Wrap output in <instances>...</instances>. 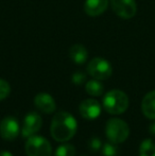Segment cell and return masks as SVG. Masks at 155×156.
<instances>
[{
  "instance_id": "21",
  "label": "cell",
  "mask_w": 155,
  "mask_h": 156,
  "mask_svg": "<svg viewBox=\"0 0 155 156\" xmlns=\"http://www.w3.org/2000/svg\"><path fill=\"white\" fill-rule=\"evenodd\" d=\"M149 131H150V134H151V135L155 136V122H153V123L150 124Z\"/></svg>"
},
{
  "instance_id": "5",
  "label": "cell",
  "mask_w": 155,
  "mask_h": 156,
  "mask_svg": "<svg viewBox=\"0 0 155 156\" xmlns=\"http://www.w3.org/2000/svg\"><path fill=\"white\" fill-rule=\"evenodd\" d=\"M87 72L96 80H106L113 73V68L110 62L102 58H95L87 65Z\"/></svg>"
},
{
  "instance_id": "15",
  "label": "cell",
  "mask_w": 155,
  "mask_h": 156,
  "mask_svg": "<svg viewBox=\"0 0 155 156\" xmlns=\"http://www.w3.org/2000/svg\"><path fill=\"white\" fill-rule=\"evenodd\" d=\"M139 156H155V142L152 139H145L139 146Z\"/></svg>"
},
{
  "instance_id": "20",
  "label": "cell",
  "mask_w": 155,
  "mask_h": 156,
  "mask_svg": "<svg viewBox=\"0 0 155 156\" xmlns=\"http://www.w3.org/2000/svg\"><path fill=\"white\" fill-rule=\"evenodd\" d=\"M85 80H86V76L81 71L75 72V73L72 74V76H71V81H72V83L76 85H82L83 83L85 82Z\"/></svg>"
},
{
  "instance_id": "8",
  "label": "cell",
  "mask_w": 155,
  "mask_h": 156,
  "mask_svg": "<svg viewBox=\"0 0 155 156\" xmlns=\"http://www.w3.org/2000/svg\"><path fill=\"white\" fill-rule=\"evenodd\" d=\"M41 125H43V119L39 116V114H37L36 112H31L23 119L21 135H23V137H31L41 129Z\"/></svg>"
},
{
  "instance_id": "19",
  "label": "cell",
  "mask_w": 155,
  "mask_h": 156,
  "mask_svg": "<svg viewBox=\"0 0 155 156\" xmlns=\"http://www.w3.org/2000/svg\"><path fill=\"white\" fill-rule=\"evenodd\" d=\"M88 147L90 149L91 152H98L102 147V141L100 138L98 137H93L89 139L88 141Z\"/></svg>"
},
{
  "instance_id": "7",
  "label": "cell",
  "mask_w": 155,
  "mask_h": 156,
  "mask_svg": "<svg viewBox=\"0 0 155 156\" xmlns=\"http://www.w3.org/2000/svg\"><path fill=\"white\" fill-rule=\"evenodd\" d=\"M19 135V123L16 118L12 116H6L5 118L0 122V136L4 140H12L16 139Z\"/></svg>"
},
{
  "instance_id": "10",
  "label": "cell",
  "mask_w": 155,
  "mask_h": 156,
  "mask_svg": "<svg viewBox=\"0 0 155 156\" xmlns=\"http://www.w3.org/2000/svg\"><path fill=\"white\" fill-rule=\"evenodd\" d=\"M34 104L39 111H41L45 114L53 113L56 108V104L53 97L46 93L36 94V97L34 98Z\"/></svg>"
},
{
  "instance_id": "18",
  "label": "cell",
  "mask_w": 155,
  "mask_h": 156,
  "mask_svg": "<svg viewBox=\"0 0 155 156\" xmlns=\"http://www.w3.org/2000/svg\"><path fill=\"white\" fill-rule=\"evenodd\" d=\"M11 93V86L5 80L0 79V101L4 100Z\"/></svg>"
},
{
  "instance_id": "3",
  "label": "cell",
  "mask_w": 155,
  "mask_h": 156,
  "mask_svg": "<svg viewBox=\"0 0 155 156\" xmlns=\"http://www.w3.org/2000/svg\"><path fill=\"white\" fill-rule=\"evenodd\" d=\"M105 134L111 142L121 144L128 139L129 135H130V127H129L128 123L122 119L112 118L106 122Z\"/></svg>"
},
{
  "instance_id": "17",
  "label": "cell",
  "mask_w": 155,
  "mask_h": 156,
  "mask_svg": "<svg viewBox=\"0 0 155 156\" xmlns=\"http://www.w3.org/2000/svg\"><path fill=\"white\" fill-rule=\"evenodd\" d=\"M114 142H106L103 144L102 148V154L103 156H116L118 153V148L115 146Z\"/></svg>"
},
{
  "instance_id": "16",
  "label": "cell",
  "mask_w": 155,
  "mask_h": 156,
  "mask_svg": "<svg viewBox=\"0 0 155 156\" xmlns=\"http://www.w3.org/2000/svg\"><path fill=\"white\" fill-rule=\"evenodd\" d=\"M76 148L70 144H64L58 147L54 153V156H75Z\"/></svg>"
},
{
  "instance_id": "13",
  "label": "cell",
  "mask_w": 155,
  "mask_h": 156,
  "mask_svg": "<svg viewBox=\"0 0 155 156\" xmlns=\"http://www.w3.org/2000/svg\"><path fill=\"white\" fill-rule=\"evenodd\" d=\"M69 56L73 63L78 64V65H82L86 62L88 53H87V50L84 46L80 45V44H76L69 50Z\"/></svg>"
},
{
  "instance_id": "1",
  "label": "cell",
  "mask_w": 155,
  "mask_h": 156,
  "mask_svg": "<svg viewBox=\"0 0 155 156\" xmlns=\"http://www.w3.org/2000/svg\"><path fill=\"white\" fill-rule=\"evenodd\" d=\"M78 129L76 118L67 112H58L53 116L50 125L51 136L55 141L65 142L75 136Z\"/></svg>"
},
{
  "instance_id": "2",
  "label": "cell",
  "mask_w": 155,
  "mask_h": 156,
  "mask_svg": "<svg viewBox=\"0 0 155 156\" xmlns=\"http://www.w3.org/2000/svg\"><path fill=\"white\" fill-rule=\"evenodd\" d=\"M103 107L108 114L120 115L129 107V98L125 93L119 89L110 90L103 98Z\"/></svg>"
},
{
  "instance_id": "12",
  "label": "cell",
  "mask_w": 155,
  "mask_h": 156,
  "mask_svg": "<svg viewBox=\"0 0 155 156\" xmlns=\"http://www.w3.org/2000/svg\"><path fill=\"white\" fill-rule=\"evenodd\" d=\"M141 111L147 118L155 120V90L148 93L141 101Z\"/></svg>"
},
{
  "instance_id": "6",
  "label": "cell",
  "mask_w": 155,
  "mask_h": 156,
  "mask_svg": "<svg viewBox=\"0 0 155 156\" xmlns=\"http://www.w3.org/2000/svg\"><path fill=\"white\" fill-rule=\"evenodd\" d=\"M111 5L115 14L123 19L132 18L137 12L135 0H111Z\"/></svg>"
},
{
  "instance_id": "11",
  "label": "cell",
  "mask_w": 155,
  "mask_h": 156,
  "mask_svg": "<svg viewBox=\"0 0 155 156\" xmlns=\"http://www.w3.org/2000/svg\"><path fill=\"white\" fill-rule=\"evenodd\" d=\"M108 6V0H86L84 11L88 16L97 17L103 14Z\"/></svg>"
},
{
  "instance_id": "22",
  "label": "cell",
  "mask_w": 155,
  "mask_h": 156,
  "mask_svg": "<svg viewBox=\"0 0 155 156\" xmlns=\"http://www.w3.org/2000/svg\"><path fill=\"white\" fill-rule=\"evenodd\" d=\"M0 156H13V154L11 152H9V151H1Z\"/></svg>"
},
{
  "instance_id": "9",
  "label": "cell",
  "mask_w": 155,
  "mask_h": 156,
  "mask_svg": "<svg viewBox=\"0 0 155 156\" xmlns=\"http://www.w3.org/2000/svg\"><path fill=\"white\" fill-rule=\"evenodd\" d=\"M79 111L83 118L93 120L97 119L101 114V105L95 99H86L81 102Z\"/></svg>"
},
{
  "instance_id": "14",
  "label": "cell",
  "mask_w": 155,
  "mask_h": 156,
  "mask_svg": "<svg viewBox=\"0 0 155 156\" xmlns=\"http://www.w3.org/2000/svg\"><path fill=\"white\" fill-rule=\"evenodd\" d=\"M85 89H86V93L93 97H99L103 94L104 87L102 85V83L99 80H90L86 83L85 85Z\"/></svg>"
},
{
  "instance_id": "4",
  "label": "cell",
  "mask_w": 155,
  "mask_h": 156,
  "mask_svg": "<svg viewBox=\"0 0 155 156\" xmlns=\"http://www.w3.org/2000/svg\"><path fill=\"white\" fill-rule=\"evenodd\" d=\"M25 150L28 156H51L52 147L50 142L41 136H31L26 142Z\"/></svg>"
}]
</instances>
